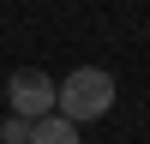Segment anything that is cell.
Wrapping results in <instances>:
<instances>
[{
	"mask_svg": "<svg viewBox=\"0 0 150 144\" xmlns=\"http://www.w3.org/2000/svg\"><path fill=\"white\" fill-rule=\"evenodd\" d=\"M114 96H120V84L108 66H72L66 78H54V114L72 126H90L114 108Z\"/></svg>",
	"mask_w": 150,
	"mask_h": 144,
	"instance_id": "cell-1",
	"label": "cell"
},
{
	"mask_svg": "<svg viewBox=\"0 0 150 144\" xmlns=\"http://www.w3.org/2000/svg\"><path fill=\"white\" fill-rule=\"evenodd\" d=\"M6 102H12V114H18V120L54 114V78H48L42 66H18V72L6 78Z\"/></svg>",
	"mask_w": 150,
	"mask_h": 144,
	"instance_id": "cell-2",
	"label": "cell"
},
{
	"mask_svg": "<svg viewBox=\"0 0 150 144\" xmlns=\"http://www.w3.org/2000/svg\"><path fill=\"white\" fill-rule=\"evenodd\" d=\"M30 144H84V138H78V126H72V120L42 114V120H30Z\"/></svg>",
	"mask_w": 150,
	"mask_h": 144,
	"instance_id": "cell-3",
	"label": "cell"
},
{
	"mask_svg": "<svg viewBox=\"0 0 150 144\" xmlns=\"http://www.w3.org/2000/svg\"><path fill=\"white\" fill-rule=\"evenodd\" d=\"M0 144H30V120L6 114V120H0Z\"/></svg>",
	"mask_w": 150,
	"mask_h": 144,
	"instance_id": "cell-4",
	"label": "cell"
}]
</instances>
